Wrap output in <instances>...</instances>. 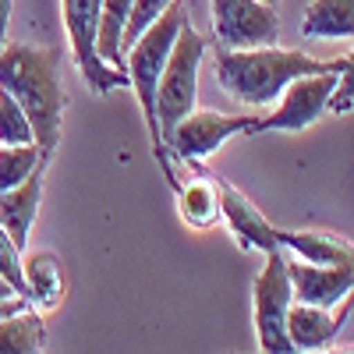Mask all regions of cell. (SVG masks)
I'll return each instance as SVG.
<instances>
[{"label":"cell","mask_w":354,"mask_h":354,"mask_svg":"<svg viewBox=\"0 0 354 354\" xmlns=\"http://www.w3.org/2000/svg\"><path fill=\"white\" fill-rule=\"evenodd\" d=\"M305 39H351L354 36V0H312L301 18Z\"/></svg>","instance_id":"cell-16"},{"label":"cell","mask_w":354,"mask_h":354,"mask_svg":"<svg viewBox=\"0 0 354 354\" xmlns=\"http://www.w3.org/2000/svg\"><path fill=\"white\" fill-rule=\"evenodd\" d=\"M21 280H25V301L36 312H50L64 298V273L53 252L21 255Z\"/></svg>","instance_id":"cell-15"},{"label":"cell","mask_w":354,"mask_h":354,"mask_svg":"<svg viewBox=\"0 0 354 354\" xmlns=\"http://www.w3.org/2000/svg\"><path fill=\"white\" fill-rule=\"evenodd\" d=\"M347 61V57H344ZM344 61L337 68L315 71V75H301L283 85V93L277 96V110L270 117H252L248 135H262V131H305L308 124H315L326 113V100L333 93L337 71L344 68Z\"/></svg>","instance_id":"cell-7"},{"label":"cell","mask_w":354,"mask_h":354,"mask_svg":"<svg viewBox=\"0 0 354 354\" xmlns=\"http://www.w3.org/2000/svg\"><path fill=\"white\" fill-rule=\"evenodd\" d=\"M220 216L230 223L234 238L245 252H277V238H273V223L266 220L255 205L227 181H220Z\"/></svg>","instance_id":"cell-12"},{"label":"cell","mask_w":354,"mask_h":354,"mask_svg":"<svg viewBox=\"0 0 354 354\" xmlns=\"http://www.w3.org/2000/svg\"><path fill=\"white\" fill-rule=\"evenodd\" d=\"M167 8H170V0H131V11H128V21H124V36H121V53H124Z\"/></svg>","instance_id":"cell-22"},{"label":"cell","mask_w":354,"mask_h":354,"mask_svg":"<svg viewBox=\"0 0 354 354\" xmlns=\"http://www.w3.org/2000/svg\"><path fill=\"white\" fill-rule=\"evenodd\" d=\"M0 88L18 100L32 124V142L43 163L53 160L61 145L68 88L61 82V53L53 46H28V43H4L0 46Z\"/></svg>","instance_id":"cell-1"},{"label":"cell","mask_w":354,"mask_h":354,"mask_svg":"<svg viewBox=\"0 0 354 354\" xmlns=\"http://www.w3.org/2000/svg\"><path fill=\"white\" fill-rule=\"evenodd\" d=\"M11 294H15V290H11V283H8L4 277H0V301H4V298H11Z\"/></svg>","instance_id":"cell-27"},{"label":"cell","mask_w":354,"mask_h":354,"mask_svg":"<svg viewBox=\"0 0 354 354\" xmlns=\"http://www.w3.org/2000/svg\"><path fill=\"white\" fill-rule=\"evenodd\" d=\"M252 117L245 113H220V110H192L181 121L174 124V131L167 135V153H174L177 160H209L220 145L234 135H248Z\"/></svg>","instance_id":"cell-9"},{"label":"cell","mask_w":354,"mask_h":354,"mask_svg":"<svg viewBox=\"0 0 354 354\" xmlns=\"http://www.w3.org/2000/svg\"><path fill=\"white\" fill-rule=\"evenodd\" d=\"M290 301H294V294H290V280L283 270V248L266 252V266L252 287V319H255L259 351H266V354H287L290 351V340L283 330Z\"/></svg>","instance_id":"cell-5"},{"label":"cell","mask_w":354,"mask_h":354,"mask_svg":"<svg viewBox=\"0 0 354 354\" xmlns=\"http://www.w3.org/2000/svg\"><path fill=\"white\" fill-rule=\"evenodd\" d=\"M188 21V11L181 0H170V8L145 28V32L124 50V71H128V85L135 88V100L142 106V117H145V128H149V138H153V156L156 163L163 167L170 188L177 185V177L170 170V153L163 149V138H160V124H156V82H160V71L167 64V53L181 32V25Z\"/></svg>","instance_id":"cell-3"},{"label":"cell","mask_w":354,"mask_h":354,"mask_svg":"<svg viewBox=\"0 0 354 354\" xmlns=\"http://www.w3.org/2000/svg\"><path fill=\"white\" fill-rule=\"evenodd\" d=\"M100 4L103 0H61V18L68 28V43L75 53V64L85 78V85L96 96H106L110 88L128 85V71L106 64L96 53V25H100Z\"/></svg>","instance_id":"cell-6"},{"label":"cell","mask_w":354,"mask_h":354,"mask_svg":"<svg viewBox=\"0 0 354 354\" xmlns=\"http://www.w3.org/2000/svg\"><path fill=\"white\" fill-rule=\"evenodd\" d=\"M262 4H270V8H277V4H280V0H262Z\"/></svg>","instance_id":"cell-28"},{"label":"cell","mask_w":354,"mask_h":354,"mask_svg":"<svg viewBox=\"0 0 354 354\" xmlns=\"http://www.w3.org/2000/svg\"><path fill=\"white\" fill-rule=\"evenodd\" d=\"M192 181L188 185H174L177 192V213L181 220L195 230H205L220 220V177L202 167V160H192Z\"/></svg>","instance_id":"cell-13"},{"label":"cell","mask_w":354,"mask_h":354,"mask_svg":"<svg viewBox=\"0 0 354 354\" xmlns=\"http://www.w3.org/2000/svg\"><path fill=\"white\" fill-rule=\"evenodd\" d=\"M340 61L344 57H337V61H315V57H308L301 50H280L277 43L273 46H252V50L213 46V64H216L220 88L245 106L273 103L283 93L287 82L337 68Z\"/></svg>","instance_id":"cell-2"},{"label":"cell","mask_w":354,"mask_h":354,"mask_svg":"<svg viewBox=\"0 0 354 354\" xmlns=\"http://www.w3.org/2000/svg\"><path fill=\"white\" fill-rule=\"evenodd\" d=\"M11 11H15V0H0V46L8 43V25H11Z\"/></svg>","instance_id":"cell-25"},{"label":"cell","mask_w":354,"mask_h":354,"mask_svg":"<svg viewBox=\"0 0 354 354\" xmlns=\"http://www.w3.org/2000/svg\"><path fill=\"white\" fill-rule=\"evenodd\" d=\"M209 11H213L216 46L227 50L273 46L280 36V18L262 0H209Z\"/></svg>","instance_id":"cell-8"},{"label":"cell","mask_w":354,"mask_h":354,"mask_svg":"<svg viewBox=\"0 0 354 354\" xmlns=\"http://www.w3.org/2000/svg\"><path fill=\"white\" fill-rule=\"evenodd\" d=\"M25 142H32V124H28L18 100L8 88H0V145H25Z\"/></svg>","instance_id":"cell-21"},{"label":"cell","mask_w":354,"mask_h":354,"mask_svg":"<svg viewBox=\"0 0 354 354\" xmlns=\"http://www.w3.org/2000/svg\"><path fill=\"white\" fill-rule=\"evenodd\" d=\"M351 319V294L340 301V312L330 315V308H319V305H305V301H290L287 319H283V330L290 340V351H319L326 347L340 326Z\"/></svg>","instance_id":"cell-11"},{"label":"cell","mask_w":354,"mask_h":354,"mask_svg":"<svg viewBox=\"0 0 354 354\" xmlns=\"http://www.w3.org/2000/svg\"><path fill=\"white\" fill-rule=\"evenodd\" d=\"M283 270L290 280V294L294 301L305 305H319V308H333L340 305L351 287H354V266L351 262H333V266H319V262H287Z\"/></svg>","instance_id":"cell-10"},{"label":"cell","mask_w":354,"mask_h":354,"mask_svg":"<svg viewBox=\"0 0 354 354\" xmlns=\"http://www.w3.org/2000/svg\"><path fill=\"white\" fill-rule=\"evenodd\" d=\"M46 347V322L32 305L0 319V354H39Z\"/></svg>","instance_id":"cell-18"},{"label":"cell","mask_w":354,"mask_h":354,"mask_svg":"<svg viewBox=\"0 0 354 354\" xmlns=\"http://www.w3.org/2000/svg\"><path fill=\"white\" fill-rule=\"evenodd\" d=\"M0 277L11 283L15 294L25 298V280H21V248L11 241V234L0 227Z\"/></svg>","instance_id":"cell-24"},{"label":"cell","mask_w":354,"mask_h":354,"mask_svg":"<svg viewBox=\"0 0 354 354\" xmlns=\"http://www.w3.org/2000/svg\"><path fill=\"white\" fill-rule=\"evenodd\" d=\"M326 110L337 113V117H347L354 110V57H347L344 68L337 71V82H333L330 100H326Z\"/></svg>","instance_id":"cell-23"},{"label":"cell","mask_w":354,"mask_h":354,"mask_svg":"<svg viewBox=\"0 0 354 354\" xmlns=\"http://www.w3.org/2000/svg\"><path fill=\"white\" fill-rule=\"evenodd\" d=\"M277 248H290L298 259L305 262H319V266H333V262H351L354 252L351 245L330 238V234H315V230H280L273 227Z\"/></svg>","instance_id":"cell-17"},{"label":"cell","mask_w":354,"mask_h":354,"mask_svg":"<svg viewBox=\"0 0 354 354\" xmlns=\"http://www.w3.org/2000/svg\"><path fill=\"white\" fill-rule=\"evenodd\" d=\"M131 11V0H103L100 4V25H96V53L106 64L124 68V53H121V36H124V21Z\"/></svg>","instance_id":"cell-19"},{"label":"cell","mask_w":354,"mask_h":354,"mask_svg":"<svg viewBox=\"0 0 354 354\" xmlns=\"http://www.w3.org/2000/svg\"><path fill=\"white\" fill-rule=\"evenodd\" d=\"M39 202H43V167L28 174L21 185L0 192V227L11 234V241L21 252L28 245V234H32V220L39 213Z\"/></svg>","instance_id":"cell-14"},{"label":"cell","mask_w":354,"mask_h":354,"mask_svg":"<svg viewBox=\"0 0 354 354\" xmlns=\"http://www.w3.org/2000/svg\"><path fill=\"white\" fill-rule=\"evenodd\" d=\"M46 170L43 156L32 142H25V145H0V192H8L15 185H21L32 170Z\"/></svg>","instance_id":"cell-20"},{"label":"cell","mask_w":354,"mask_h":354,"mask_svg":"<svg viewBox=\"0 0 354 354\" xmlns=\"http://www.w3.org/2000/svg\"><path fill=\"white\" fill-rule=\"evenodd\" d=\"M202 57H205V36H198L195 28L185 21L181 32H177V39H174V46H170V53H167L160 82H156V124H160V138L163 142L174 131V124L181 121L185 113L195 110Z\"/></svg>","instance_id":"cell-4"},{"label":"cell","mask_w":354,"mask_h":354,"mask_svg":"<svg viewBox=\"0 0 354 354\" xmlns=\"http://www.w3.org/2000/svg\"><path fill=\"white\" fill-rule=\"evenodd\" d=\"M28 301L21 298V294H11V298H4V301H0V319H4V315H15L18 308H25Z\"/></svg>","instance_id":"cell-26"}]
</instances>
